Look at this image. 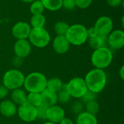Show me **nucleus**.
Listing matches in <instances>:
<instances>
[{"mask_svg": "<svg viewBox=\"0 0 124 124\" xmlns=\"http://www.w3.org/2000/svg\"><path fill=\"white\" fill-rule=\"evenodd\" d=\"M84 79L87 89L96 94L102 92L107 84V75L102 69L94 68L89 70Z\"/></svg>", "mask_w": 124, "mask_h": 124, "instance_id": "f257e3e1", "label": "nucleus"}, {"mask_svg": "<svg viewBox=\"0 0 124 124\" xmlns=\"http://www.w3.org/2000/svg\"><path fill=\"white\" fill-rule=\"evenodd\" d=\"M47 78L40 72H33L25 77L23 86L28 93H41L46 88Z\"/></svg>", "mask_w": 124, "mask_h": 124, "instance_id": "f03ea898", "label": "nucleus"}, {"mask_svg": "<svg viewBox=\"0 0 124 124\" xmlns=\"http://www.w3.org/2000/svg\"><path fill=\"white\" fill-rule=\"evenodd\" d=\"M113 58L112 51L108 47L103 46L94 50L91 57V62L94 68L104 70L110 65Z\"/></svg>", "mask_w": 124, "mask_h": 124, "instance_id": "7ed1b4c3", "label": "nucleus"}, {"mask_svg": "<svg viewBox=\"0 0 124 124\" xmlns=\"http://www.w3.org/2000/svg\"><path fill=\"white\" fill-rule=\"evenodd\" d=\"M66 38L70 45L81 46L88 40L87 28L81 24H74L69 27L66 34Z\"/></svg>", "mask_w": 124, "mask_h": 124, "instance_id": "20e7f679", "label": "nucleus"}, {"mask_svg": "<svg viewBox=\"0 0 124 124\" xmlns=\"http://www.w3.org/2000/svg\"><path fill=\"white\" fill-rule=\"evenodd\" d=\"M24 74L17 69H10L5 72L2 78V84L8 90L21 88L25 81Z\"/></svg>", "mask_w": 124, "mask_h": 124, "instance_id": "39448f33", "label": "nucleus"}, {"mask_svg": "<svg viewBox=\"0 0 124 124\" xmlns=\"http://www.w3.org/2000/svg\"><path fill=\"white\" fill-rule=\"evenodd\" d=\"M50 40V34L44 28H31L28 36V41L31 45L37 48H44L49 44Z\"/></svg>", "mask_w": 124, "mask_h": 124, "instance_id": "423d86ee", "label": "nucleus"}, {"mask_svg": "<svg viewBox=\"0 0 124 124\" xmlns=\"http://www.w3.org/2000/svg\"><path fill=\"white\" fill-rule=\"evenodd\" d=\"M85 81L83 78L75 77L66 84V91L71 97L80 99L87 91Z\"/></svg>", "mask_w": 124, "mask_h": 124, "instance_id": "0eeeda50", "label": "nucleus"}, {"mask_svg": "<svg viewBox=\"0 0 124 124\" xmlns=\"http://www.w3.org/2000/svg\"><path fill=\"white\" fill-rule=\"evenodd\" d=\"M94 28L98 36L107 37L113 31V21L108 16H101L97 20Z\"/></svg>", "mask_w": 124, "mask_h": 124, "instance_id": "6e6552de", "label": "nucleus"}, {"mask_svg": "<svg viewBox=\"0 0 124 124\" xmlns=\"http://www.w3.org/2000/svg\"><path fill=\"white\" fill-rule=\"evenodd\" d=\"M17 114L20 120L25 123H31L37 119L36 108L28 102L19 105L17 108Z\"/></svg>", "mask_w": 124, "mask_h": 124, "instance_id": "1a4fd4ad", "label": "nucleus"}, {"mask_svg": "<svg viewBox=\"0 0 124 124\" xmlns=\"http://www.w3.org/2000/svg\"><path fill=\"white\" fill-rule=\"evenodd\" d=\"M31 27L29 23L23 21L16 23L12 28V34L17 39H28Z\"/></svg>", "mask_w": 124, "mask_h": 124, "instance_id": "9d476101", "label": "nucleus"}, {"mask_svg": "<svg viewBox=\"0 0 124 124\" xmlns=\"http://www.w3.org/2000/svg\"><path fill=\"white\" fill-rule=\"evenodd\" d=\"M107 42L113 49H120L124 46V32L122 30L113 31L107 36Z\"/></svg>", "mask_w": 124, "mask_h": 124, "instance_id": "9b49d317", "label": "nucleus"}, {"mask_svg": "<svg viewBox=\"0 0 124 124\" xmlns=\"http://www.w3.org/2000/svg\"><path fill=\"white\" fill-rule=\"evenodd\" d=\"M31 52V44L27 39L17 40L14 44V52L16 57L21 59L27 57Z\"/></svg>", "mask_w": 124, "mask_h": 124, "instance_id": "f8f14e48", "label": "nucleus"}, {"mask_svg": "<svg viewBox=\"0 0 124 124\" xmlns=\"http://www.w3.org/2000/svg\"><path fill=\"white\" fill-rule=\"evenodd\" d=\"M65 117V112L64 109L60 106L55 105L47 108L46 120L48 121L58 124Z\"/></svg>", "mask_w": 124, "mask_h": 124, "instance_id": "ddd939ff", "label": "nucleus"}, {"mask_svg": "<svg viewBox=\"0 0 124 124\" xmlns=\"http://www.w3.org/2000/svg\"><path fill=\"white\" fill-rule=\"evenodd\" d=\"M70 46V44L65 36H57L52 42L53 49L59 54H64L67 53Z\"/></svg>", "mask_w": 124, "mask_h": 124, "instance_id": "4468645a", "label": "nucleus"}, {"mask_svg": "<svg viewBox=\"0 0 124 124\" xmlns=\"http://www.w3.org/2000/svg\"><path fill=\"white\" fill-rule=\"evenodd\" d=\"M17 105L12 100H4L0 103V113L6 118H12L17 114Z\"/></svg>", "mask_w": 124, "mask_h": 124, "instance_id": "2eb2a0df", "label": "nucleus"}, {"mask_svg": "<svg viewBox=\"0 0 124 124\" xmlns=\"http://www.w3.org/2000/svg\"><path fill=\"white\" fill-rule=\"evenodd\" d=\"M41 96L42 99V104L48 108L55 105L58 102L57 93L47 88H46L42 92H41Z\"/></svg>", "mask_w": 124, "mask_h": 124, "instance_id": "dca6fc26", "label": "nucleus"}, {"mask_svg": "<svg viewBox=\"0 0 124 124\" xmlns=\"http://www.w3.org/2000/svg\"><path fill=\"white\" fill-rule=\"evenodd\" d=\"M27 94L25 90L19 88L12 91L11 100L15 105H22L27 102Z\"/></svg>", "mask_w": 124, "mask_h": 124, "instance_id": "f3484780", "label": "nucleus"}, {"mask_svg": "<svg viewBox=\"0 0 124 124\" xmlns=\"http://www.w3.org/2000/svg\"><path fill=\"white\" fill-rule=\"evenodd\" d=\"M76 124H98L96 116L92 115L86 111L78 114L76 118Z\"/></svg>", "mask_w": 124, "mask_h": 124, "instance_id": "a211bd4d", "label": "nucleus"}, {"mask_svg": "<svg viewBox=\"0 0 124 124\" xmlns=\"http://www.w3.org/2000/svg\"><path fill=\"white\" fill-rule=\"evenodd\" d=\"M89 43L91 47L94 49H97L103 46H107V37L100 36H95L91 38H89Z\"/></svg>", "mask_w": 124, "mask_h": 124, "instance_id": "6ab92c4d", "label": "nucleus"}, {"mask_svg": "<svg viewBox=\"0 0 124 124\" xmlns=\"http://www.w3.org/2000/svg\"><path fill=\"white\" fill-rule=\"evenodd\" d=\"M63 84H64L60 78H57V77L51 78L49 79H47L46 88L57 93L62 90Z\"/></svg>", "mask_w": 124, "mask_h": 124, "instance_id": "aec40b11", "label": "nucleus"}, {"mask_svg": "<svg viewBox=\"0 0 124 124\" xmlns=\"http://www.w3.org/2000/svg\"><path fill=\"white\" fill-rule=\"evenodd\" d=\"M45 23H46V18L43 14L33 15L30 20V25L32 28H44Z\"/></svg>", "mask_w": 124, "mask_h": 124, "instance_id": "412c9836", "label": "nucleus"}, {"mask_svg": "<svg viewBox=\"0 0 124 124\" xmlns=\"http://www.w3.org/2000/svg\"><path fill=\"white\" fill-rule=\"evenodd\" d=\"M44 9L54 12L62 8V0H41Z\"/></svg>", "mask_w": 124, "mask_h": 124, "instance_id": "4be33fe9", "label": "nucleus"}, {"mask_svg": "<svg viewBox=\"0 0 124 124\" xmlns=\"http://www.w3.org/2000/svg\"><path fill=\"white\" fill-rule=\"evenodd\" d=\"M27 102L36 108L41 105L42 104L41 93H35V92L29 93L27 95Z\"/></svg>", "mask_w": 124, "mask_h": 124, "instance_id": "5701e85b", "label": "nucleus"}, {"mask_svg": "<svg viewBox=\"0 0 124 124\" xmlns=\"http://www.w3.org/2000/svg\"><path fill=\"white\" fill-rule=\"evenodd\" d=\"M70 25L65 21H57L54 26V31L57 36H65Z\"/></svg>", "mask_w": 124, "mask_h": 124, "instance_id": "b1692460", "label": "nucleus"}, {"mask_svg": "<svg viewBox=\"0 0 124 124\" xmlns=\"http://www.w3.org/2000/svg\"><path fill=\"white\" fill-rule=\"evenodd\" d=\"M84 108L86 110V112L92 115L96 116L100 110V106L97 101L94 100V101H91V102L86 103Z\"/></svg>", "mask_w": 124, "mask_h": 124, "instance_id": "393cba45", "label": "nucleus"}, {"mask_svg": "<svg viewBox=\"0 0 124 124\" xmlns=\"http://www.w3.org/2000/svg\"><path fill=\"white\" fill-rule=\"evenodd\" d=\"M44 9V7L41 0H35L31 3V5L30 7V11L32 15L43 14Z\"/></svg>", "mask_w": 124, "mask_h": 124, "instance_id": "a878e982", "label": "nucleus"}, {"mask_svg": "<svg viewBox=\"0 0 124 124\" xmlns=\"http://www.w3.org/2000/svg\"><path fill=\"white\" fill-rule=\"evenodd\" d=\"M97 94L96 93L87 89V91L85 92V94L80 98V101L83 103V104H86L89 102L91 101H94L96 100L97 99Z\"/></svg>", "mask_w": 124, "mask_h": 124, "instance_id": "bb28decb", "label": "nucleus"}, {"mask_svg": "<svg viewBox=\"0 0 124 124\" xmlns=\"http://www.w3.org/2000/svg\"><path fill=\"white\" fill-rule=\"evenodd\" d=\"M70 95L66 90H61L57 92V101L61 104H66L70 100Z\"/></svg>", "mask_w": 124, "mask_h": 124, "instance_id": "cd10ccee", "label": "nucleus"}, {"mask_svg": "<svg viewBox=\"0 0 124 124\" xmlns=\"http://www.w3.org/2000/svg\"><path fill=\"white\" fill-rule=\"evenodd\" d=\"M71 112L75 115H78L84 112V104H83L81 101H76L74 102L70 107Z\"/></svg>", "mask_w": 124, "mask_h": 124, "instance_id": "c85d7f7f", "label": "nucleus"}, {"mask_svg": "<svg viewBox=\"0 0 124 124\" xmlns=\"http://www.w3.org/2000/svg\"><path fill=\"white\" fill-rule=\"evenodd\" d=\"M48 107L41 104V105L36 107V112H37V119L41 121L46 120V111Z\"/></svg>", "mask_w": 124, "mask_h": 124, "instance_id": "c756f323", "label": "nucleus"}, {"mask_svg": "<svg viewBox=\"0 0 124 124\" xmlns=\"http://www.w3.org/2000/svg\"><path fill=\"white\" fill-rule=\"evenodd\" d=\"M76 6L80 9L88 8L92 3L93 0H75Z\"/></svg>", "mask_w": 124, "mask_h": 124, "instance_id": "7c9ffc66", "label": "nucleus"}, {"mask_svg": "<svg viewBox=\"0 0 124 124\" xmlns=\"http://www.w3.org/2000/svg\"><path fill=\"white\" fill-rule=\"evenodd\" d=\"M76 7L75 0H62V7H64L68 10L73 9Z\"/></svg>", "mask_w": 124, "mask_h": 124, "instance_id": "2f4dec72", "label": "nucleus"}, {"mask_svg": "<svg viewBox=\"0 0 124 124\" xmlns=\"http://www.w3.org/2000/svg\"><path fill=\"white\" fill-rule=\"evenodd\" d=\"M9 94V90L2 84L0 85V100L4 99Z\"/></svg>", "mask_w": 124, "mask_h": 124, "instance_id": "473e14b6", "label": "nucleus"}, {"mask_svg": "<svg viewBox=\"0 0 124 124\" xmlns=\"http://www.w3.org/2000/svg\"><path fill=\"white\" fill-rule=\"evenodd\" d=\"M107 2L112 7H118L123 3V0H107Z\"/></svg>", "mask_w": 124, "mask_h": 124, "instance_id": "72a5a7b5", "label": "nucleus"}, {"mask_svg": "<svg viewBox=\"0 0 124 124\" xmlns=\"http://www.w3.org/2000/svg\"><path fill=\"white\" fill-rule=\"evenodd\" d=\"M22 63H23V59H21V58H20V57H16L15 56V57L13 59V60H12V64L14 65H15L16 67H19V66H20L21 65H22Z\"/></svg>", "mask_w": 124, "mask_h": 124, "instance_id": "f704fd0d", "label": "nucleus"}, {"mask_svg": "<svg viewBox=\"0 0 124 124\" xmlns=\"http://www.w3.org/2000/svg\"><path fill=\"white\" fill-rule=\"evenodd\" d=\"M58 124H74V122L72 121V119L65 117Z\"/></svg>", "mask_w": 124, "mask_h": 124, "instance_id": "c9c22d12", "label": "nucleus"}, {"mask_svg": "<svg viewBox=\"0 0 124 124\" xmlns=\"http://www.w3.org/2000/svg\"><path fill=\"white\" fill-rule=\"evenodd\" d=\"M118 75L120 76V78H121L122 81L124 80V65H122L119 70V72H118Z\"/></svg>", "mask_w": 124, "mask_h": 124, "instance_id": "e433bc0d", "label": "nucleus"}, {"mask_svg": "<svg viewBox=\"0 0 124 124\" xmlns=\"http://www.w3.org/2000/svg\"><path fill=\"white\" fill-rule=\"evenodd\" d=\"M21 1H23V2H25V3H32L35 0H21Z\"/></svg>", "mask_w": 124, "mask_h": 124, "instance_id": "4c0bfd02", "label": "nucleus"}, {"mask_svg": "<svg viewBox=\"0 0 124 124\" xmlns=\"http://www.w3.org/2000/svg\"><path fill=\"white\" fill-rule=\"evenodd\" d=\"M43 124H54V123H52V122H49V121H46V122H44Z\"/></svg>", "mask_w": 124, "mask_h": 124, "instance_id": "58836bf2", "label": "nucleus"}]
</instances>
